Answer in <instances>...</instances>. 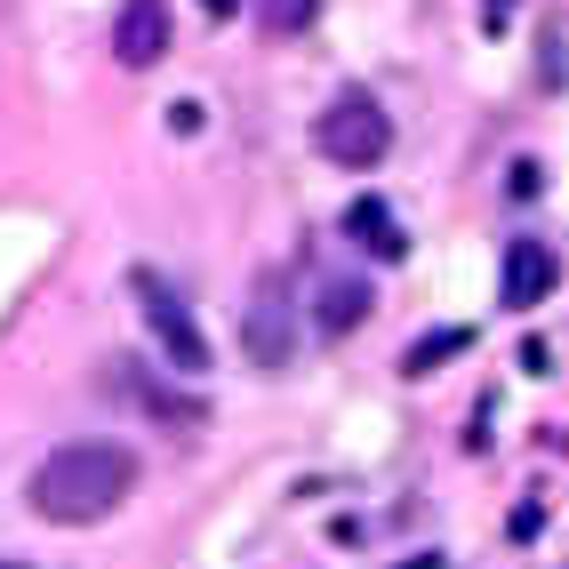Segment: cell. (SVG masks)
<instances>
[{
    "mask_svg": "<svg viewBox=\"0 0 569 569\" xmlns=\"http://www.w3.org/2000/svg\"><path fill=\"white\" fill-rule=\"evenodd\" d=\"M129 489H137V449L129 441H64L32 466L24 506L41 521H57V529H89L104 513H121Z\"/></svg>",
    "mask_w": 569,
    "mask_h": 569,
    "instance_id": "obj_1",
    "label": "cell"
},
{
    "mask_svg": "<svg viewBox=\"0 0 569 569\" xmlns=\"http://www.w3.org/2000/svg\"><path fill=\"white\" fill-rule=\"evenodd\" d=\"M313 144L337 161V169H377L393 153V121H386V104L346 89V97H329V112L313 121Z\"/></svg>",
    "mask_w": 569,
    "mask_h": 569,
    "instance_id": "obj_2",
    "label": "cell"
},
{
    "mask_svg": "<svg viewBox=\"0 0 569 569\" xmlns=\"http://www.w3.org/2000/svg\"><path fill=\"white\" fill-rule=\"evenodd\" d=\"M241 346L257 369H289L297 353V281L281 273V264H264L257 289H249V306H241Z\"/></svg>",
    "mask_w": 569,
    "mask_h": 569,
    "instance_id": "obj_3",
    "label": "cell"
},
{
    "mask_svg": "<svg viewBox=\"0 0 569 569\" xmlns=\"http://www.w3.org/2000/svg\"><path fill=\"white\" fill-rule=\"evenodd\" d=\"M129 289H137V306H144V321H153V337H161V353L177 361V377H201L209 369V337H201V321H193V306L161 281V273H129Z\"/></svg>",
    "mask_w": 569,
    "mask_h": 569,
    "instance_id": "obj_4",
    "label": "cell"
},
{
    "mask_svg": "<svg viewBox=\"0 0 569 569\" xmlns=\"http://www.w3.org/2000/svg\"><path fill=\"white\" fill-rule=\"evenodd\" d=\"M169 49V0H121V17H112V57L129 72H153Z\"/></svg>",
    "mask_w": 569,
    "mask_h": 569,
    "instance_id": "obj_5",
    "label": "cell"
},
{
    "mask_svg": "<svg viewBox=\"0 0 569 569\" xmlns=\"http://www.w3.org/2000/svg\"><path fill=\"white\" fill-rule=\"evenodd\" d=\"M553 249L546 241H506V281H498V306L529 313V306H546V289H553Z\"/></svg>",
    "mask_w": 569,
    "mask_h": 569,
    "instance_id": "obj_6",
    "label": "cell"
},
{
    "mask_svg": "<svg viewBox=\"0 0 569 569\" xmlns=\"http://www.w3.org/2000/svg\"><path fill=\"white\" fill-rule=\"evenodd\" d=\"M346 233H353L361 249H377L386 264H393V257H409V241H401V224H393V209L377 201V193H361V201L346 209Z\"/></svg>",
    "mask_w": 569,
    "mask_h": 569,
    "instance_id": "obj_7",
    "label": "cell"
},
{
    "mask_svg": "<svg viewBox=\"0 0 569 569\" xmlns=\"http://www.w3.org/2000/svg\"><path fill=\"white\" fill-rule=\"evenodd\" d=\"M466 346H473V329H433V337H417V346H409V361H401V369H409V377H433L441 361H458Z\"/></svg>",
    "mask_w": 569,
    "mask_h": 569,
    "instance_id": "obj_8",
    "label": "cell"
},
{
    "mask_svg": "<svg viewBox=\"0 0 569 569\" xmlns=\"http://www.w3.org/2000/svg\"><path fill=\"white\" fill-rule=\"evenodd\" d=\"M361 306H369V297H361L353 281H329V289H321V329H329V337H346V329L361 321Z\"/></svg>",
    "mask_w": 569,
    "mask_h": 569,
    "instance_id": "obj_9",
    "label": "cell"
},
{
    "mask_svg": "<svg viewBox=\"0 0 569 569\" xmlns=\"http://www.w3.org/2000/svg\"><path fill=\"white\" fill-rule=\"evenodd\" d=\"M257 17H264L273 41H289V32H306V24L321 17V0H257Z\"/></svg>",
    "mask_w": 569,
    "mask_h": 569,
    "instance_id": "obj_10",
    "label": "cell"
},
{
    "mask_svg": "<svg viewBox=\"0 0 569 569\" xmlns=\"http://www.w3.org/2000/svg\"><path fill=\"white\" fill-rule=\"evenodd\" d=\"M546 529V506H513V538H538Z\"/></svg>",
    "mask_w": 569,
    "mask_h": 569,
    "instance_id": "obj_11",
    "label": "cell"
},
{
    "mask_svg": "<svg viewBox=\"0 0 569 569\" xmlns=\"http://www.w3.org/2000/svg\"><path fill=\"white\" fill-rule=\"evenodd\" d=\"M201 9H209V17H233V9H241V0H201Z\"/></svg>",
    "mask_w": 569,
    "mask_h": 569,
    "instance_id": "obj_12",
    "label": "cell"
},
{
    "mask_svg": "<svg viewBox=\"0 0 569 569\" xmlns=\"http://www.w3.org/2000/svg\"><path fill=\"white\" fill-rule=\"evenodd\" d=\"M513 17V0H489V24H506Z\"/></svg>",
    "mask_w": 569,
    "mask_h": 569,
    "instance_id": "obj_13",
    "label": "cell"
},
{
    "mask_svg": "<svg viewBox=\"0 0 569 569\" xmlns=\"http://www.w3.org/2000/svg\"><path fill=\"white\" fill-rule=\"evenodd\" d=\"M401 569H441V561H433V553H417V561H401Z\"/></svg>",
    "mask_w": 569,
    "mask_h": 569,
    "instance_id": "obj_14",
    "label": "cell"
},
{
    "mask_svg": "<svg viewBox=\"0 0 569 569\" xmlns=\"http://www.w3.org/2000/svg\"><path fill=\"white\" fill-rule=\"evenodd\" d=\"M0 569H24V561H9V553H0Z\"/></svg>",
    "mask_w": 569,
    "mask_h": 569,
    "instance_id": "obj_15",
    "label": "cell"
}]
</instances>
